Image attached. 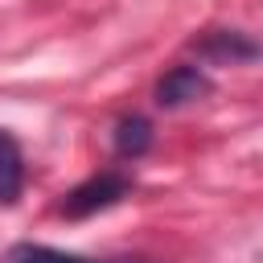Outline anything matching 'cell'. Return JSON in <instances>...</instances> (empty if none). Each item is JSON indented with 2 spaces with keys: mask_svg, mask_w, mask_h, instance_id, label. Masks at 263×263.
Segmentation results:
<instances>
[{
  "mask_svg": "<svg viewBox=\"0 0 263 263\" xmlns=\"http://www.w3.org/2000/svg\"><path fill=\"white\" fill-rule=\"evenodd\" d=\"M193 49H197V58L218 62V66H242V62L263 58V45L251 41L247 33H238V29H210L205 37L193 41Z\"/></svg>",
  "mask_w": 263,
  "mask_h": 263,
  "instance_id": "cell-3",
  "label": "cell"
},
{
  "mask_svg": "<svg viewBox=\"0 0 263 263\" xmlns=\"http://www.w3.org/2000/svg\"><path fill=\"white\" fill-rule=\"evenodd\" d=\"M25 189V152L8 127H0V205H12Z\"/></svg>",
  "mask_w": 263,
  "mask_h": 263,
  "instance_id": "cell-5",
  "label": "cell"
},
{
  "mask_svg": "<svg viewBox=\"0 0 263 263\" xmlns=\"http://www.w3.org/2000/svg\"><path fill=\"white\" fill-rule=\"evenodd\" d=\"M107 263H152V259H107Z\"/></svg>",
  "mask_w": 263,
  "mask_h": 263,
  "instance_id": "cell-7",
  "label": "cell"
},
{
  "mask_svg": "<svg viewBox=\"0 0 263 263\" xmlns=\"http://www.w3.org/2000/svg\"><path fill=\"white\" fill-rule=\"evenodd\" d=\"M4 263H107V259H86V255L58 251V247H45V242H16V247H8Z\"/></svg>",
  "mask_w": 263,
  "mask_h": 263,
  "instance_id": "cell-6",
  "label": "cell"
},
{
  "mask_svg": "<svg viewBox=\"0 0 263 263\" xmlns=\"http://www.w3.org/2000/svg\"><path fill=\"white\" fill-rule=\"evenodd\" d=\"M210 90H214V82H210V74H205L201 66H173V70L156 82L152 103H156L160 111H177V107H189V103L205 99Z\"/></svg>",
  "mask_w": 263,
  "mask_h": 263,
  "instance_id": "cell-2",
  "label": "cell"
},
{
  "mask_svg": "<svg viewBox=\"0 0 263 263\" xmlns=\"http://www.w3.org/2000/svg\"><path fill=\"white\" fill-rule=\"evenodd\" d=\"M127 193H132V177H127V173H119V168H103V173L86 177L82 185H74V189L62 197L58 214H62V218H70V222H74V218H90V214H99V210L119 205Z\"/></svg>",
  "mask_w": 263,
  "mask_h": 263,
  "instance_id": "cell-1",
  "label": "cell"
},
{
  "mask_svg": "<svg viewBox=\"0 0 263 263\" xmlns=\"http://www.w3.org/2000/svg\"><path fill=\"white\" fill-rule=\"evenodd\" d=\"M152 140H156V132H152V123H148L144 115H119V123H115V132H111V148H115L119 160H140V156H148V152H152Z\"/></svg>",
  "mask_w": 263,
  "mask_h": 263,
  "instance_id": "cell-4",
  "label": "cell"
}]
</instances>
